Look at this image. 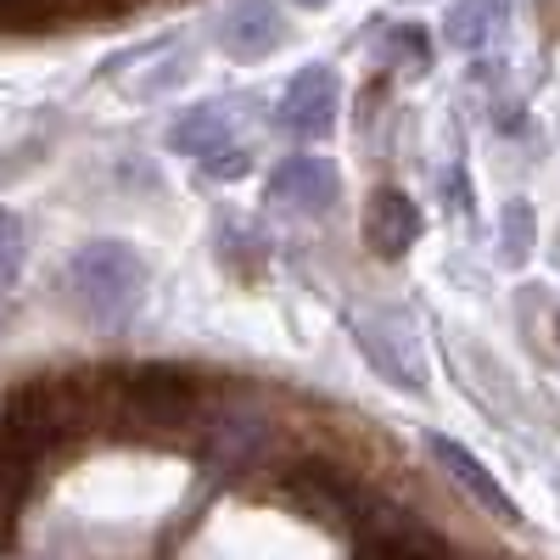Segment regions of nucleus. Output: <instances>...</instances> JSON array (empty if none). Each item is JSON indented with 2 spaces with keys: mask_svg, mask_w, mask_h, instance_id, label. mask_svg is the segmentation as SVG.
I'll return each instance as SVG.
<instances>
[{
  "mask_svg": "<svg viewBox=\"0 0 560 560\" xmlns=\"http://www.w3.org/2000/svg\"><path fill=\"white\" fill-rule=\"evenodd\" d=\"M113 420L140 438H179L208 420L202 376L185 364H140L113 376Z\"/></svg>",
  "mask_w": 560,
  "mask_h": 560,
  "instance_id": "nucleus-1",
  "label": "nucleus"
},
{
  "mask_svg": "<svg viewBox=\"0 0 560 560\" xmlns=\"http://www.w3.org/2000/svg\"><path fill=\"white\" fill-rule=\"evenodd\" d=\"M68 292L90 319L118 325L140 303V292H147V264H140V253L124 247V242H90L68 264Z\"/></svg>",
  "mask_w": 560,
  "mask_h": 560,
  "instance_id": "nucleus-2",
  "label": "nucleus"
},
{
  "mask_svg": "<svg viewBox=\"0 0 560 560\" xmlns=\"http://www.w3.org/2000/svg\"><path fill=\"white\" fill-rule=\"evenodd\" d=\"M280 493H287V504L308 510L314 522L337 527V533H353V527L364 522L370 499H376L353 471H342L337 459H298V465H287Z\"/></svg>",
  "mask_w": 560,
  "mask_h": 560,
  "instance_id": "nucleus-3",
  "label": "nucleus"
},
{
  "mask_svg": "<svg viewBox=\"0 0 560 560\" xmlns=\"http://www.w3.org/2000/svg\"><path fill=\"white\" fill-rule=\"evenodd\" d=\"M353 544H359L364 555H376V560H465L443 533H432L420 516H409V510L387 504L382 493L370 499L364 522L353 527Z\"/></svg>",
  "mask_w": 560,
  "mask_h": 560,
  "instance_id": "nucleus-4",
  "label": "nucleus"
},
{
  "mask_svg": "<svg viewBox=\"0 0 560 560\" xmlns=\"http://www.w3.org/2000/svg\"><path fill=\"white\" fill-rule=\"evenodd\" d=\"M275 124L287 129V135H298V140L331 135V124H337V73L331 68H303L287 84V96H280Z\"/></svg>",
  "mask_w": 560,
  "mask_h": 560,
  "instance_id": "nucleus-5",
  "label": "nucleus"
},
{
  "mask_svg": "<svg viewBox=\"0 0 560 560\" xmlns=\"http://www.w3.org/2000/svg\"><path fill=\"white\" fill-rule=\"evenodd\" d=\"M404 314H359L353 331H359V348L370 353V364L382 370L393 387H420V342H415V325L393 342Z\"/></svg>",
  "mask_w": 560,
  "mask_h": 560,
  "instance_id": "nucleus-6",
  "label": "nucleus"
},
{
  "mask_svg": "<svg viewBox=\"0 0 560 560\" xmlns=\"http://www.w3.org/2000/svg\"><path fill=\"white\" fill-rule=\"evenodd\" d=\"M337 168L325 158H287L269 179V197L292 213H331L337 208Z\"/></svg>",
  "mask_w": 560,
  "mask_h": 560,
  "instance_id": "nucleus-7",
  "label": "nucleus"
},
{
  "mask_svg": "<svg viewBox=\"0 0 560 560\" xmlns=\"http://www.w3.org/2000/svg\"><path fill=\"white\" fill-rule=\"evenodd\" d=\"M420 236V208L393 191V185H382L376 197L364 202V247L376 253V258H404Z\"/></svg>",
  "mask_w": 560,
  "mask_h": 560,
  "instance_id": "nucleus-8",
  "label": "nucleus"
},
{
  "mask_svg": "<svg viewBox=\"0 0 560 560\" xmlns=\"http://www.w3.org/2000/svg\"><path fill=\"white\" fill-rule=\"evenodd\" d=\"M427 448H432V459L443 465V471L465 488V493H471L482 510H488V516H499V522H522V510H516V499H510L493 477H488V465L471 454V448H465V443H454V438H427Z\"/></svg>",
  "mask_w": 560,
  "mask_h": 560,
  "instance_id": "nucleus-9",
  "label": "nucleus"
},
{
  "mask_svg": "<svg viewBox=\"0 0 560 560\" xmlns=\"http://www.w3.org/2000/svg\"><path fill=\"white\" fill-rule=\"evenodd\" d=\"M224 45H230V57H242V62H258L269 57L280 39H287V23H280V12L269 7V0H242L236 12L224 18Z\"/></svg>",
  "mask_w": 560,
  "mask_h": 560,
  "instance_id": "nucleus-10",
  "label": "nucleus"
},
{
  "mask_svg": "<svg viewBox=\"0 0 560 560\" xmlns=\"http://www.w3.org/2000/svg\"><path fill=\"white\" fill-rule=\"evenodd\" d=\"M168 147L174 152H191V158H219V152H230L236 147V135H230V118H224V107H191L174 129H168Z\"/></svg>",
  "mask_w": 560,
  "mask_h": 560,
  "instance_id": "nucleus-11",
  "label": "nucleus"
},
{
  "mask_svg": "<svg viewBox=\"0 0 560 560\" xmlns=\"http://www.w3.org/2000/svg\"><path fill=\"white\" fill-rule=\"evenodd\" d=\"M499 18V0H459V7H448V39L459 45V51H482V39Z\"/></svg>",
  "mask_w": 560,
  "mask_h": 560,
  "instance_id": "nucleus-12",
  "label": "nucleus"
},
{
  "mask_svg": "<svg viewBox=\"0 0 560 560\" xmlns=\"http://www.w3.org/2000/svg\"><path fill=\"white\" fill-rule=\"evenodd\" d=\"M219 258L230 264V269H242V275H253L258 264H264V236L247 224V219H219Z\"/></svg>",
  "mask_w": 560,
  "mask_h": 560,
  "instance_id": "nucleus-13",
  "label": "nucleus"
},
{
  "mask_svg": "<svg viewBox=\"0 0 560 560\" xmlns=\"http://www.w3.org/2000/svg\"><path fill=\"white\" fill-rule=\"evenodd\" d=\"M499 253H504V264H527V253H533V208H527V202H510V208H504Z\"/></svg>",
  "mask_w": 560,
  "mask_h": 560,
  "instance_id": "nucleus-14",
  "label": "nucleus"
},
{
  "mask_svg": "<svg viewBox=\"0 0 560 560\" xmlns=\"http://www.w3.org/2000/svg\"><path fill=\"white\" fill-rule=\"evenodd\" d=\"M68 0H0V28H39L51 23Z\"/></svg>",
  "mask_w": 560,
  "mask_h": 560,
  "instance_id": "nucleus-15",
  "label": "nucleus"
},
{
  "mask_svg": "<svg viewBox=\"0 0 560 560\" xmlns=\"http://www.w3.org/2000/svg\"><path fill=\"white\" fill-rule=\"evenodd\" d=\"M18 269H23V219L0 208V287H12Z\"/></svg>",
  "mask_w": 560,
  "mask_h": 560,
  "instance_id": "nucleus-16",
  "label": "nucleus"
},
{
  "mask_svg": "<svg viewBox=\"0 0 560 560\" xmlns=\"http://www.w3.org/2000/svg\"><path fill=\"white\" fill-rule=\"evenodd\" d=\"M393 39L404 45V62H409L415 73H427V68H432V51H427V34H420V28H398Z\"/></svg>",
  "mask_w": 560,
  "mask_h": 560,
  "instance_id": "nucleus-17",
  "label": "nucleus"
},
{
  "mask_svg": "<svg viewBox=\"0 0 560 560\" xmlns=\"http://www.w3.org/2000/svg\"><path fill=\"white\" fill-rule=\"evenodd\" d=\"M292 7H325V0H292Z\"/></svg>",
  "mask_w": 560,
  "mask_h": 560,
  "instance_id": "nucleus-18",
  "label": "nucleus"
}]
</instances>
